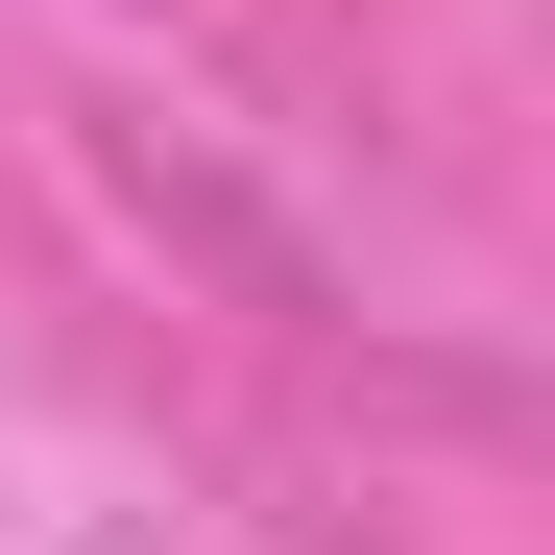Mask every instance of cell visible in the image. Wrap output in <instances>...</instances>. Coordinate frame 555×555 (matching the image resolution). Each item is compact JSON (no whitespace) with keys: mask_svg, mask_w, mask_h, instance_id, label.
<instances>
[]
</instances>
